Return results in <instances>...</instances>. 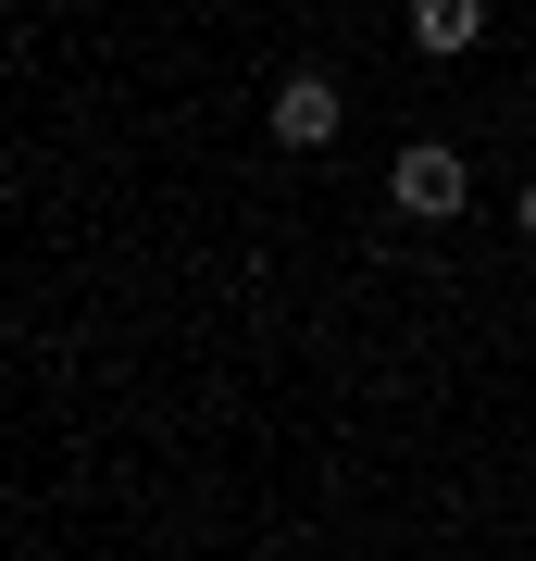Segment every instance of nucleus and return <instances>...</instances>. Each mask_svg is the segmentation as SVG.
<instances>
[{
  "label": "nucleus",
  "mask_w": 536,
  "mask_h": 561,
  "mask_svg": "<svg viewBox=\"0 0 536 561\" xmlns=\"http://www.w3.org/2000/svg\"><path fill=\"white\" fill-rule=\"evenodd\" d=\"M262 125H275V150H338L350 88L324 76V62H287V76H275V101H262Z\"/></svg>",
  "instance_id": "1"
},
{
  "label": "nucleus",
  "mask_w": 536,
  "mask_h": 561,
  "mask_svg": "<svg viewBox=\"0 0 536 561\" xmlns=\"http://www.w3.org/2000/svg\"><path fill=\"white\" fill-rule=\"evenodd\" d=\"M387 201L412 213V225H449L461 201H475V175H461V150H437V138H412V150L387 162Z\"/></svg>",
  "instance_id": "2"
},
{
  "label": "nucleus",
  "mask_w": 536,
  "mask_h": 561,
  "mask_svg": "<svg viewBox=\"0 0 536 561\" xmlns=\"http://www.w3.org/2000/svg\"><path fill=\"white\" fill-rule=\"evenodd\" d=\"M487 38V0H412V50H437V62H461Z\"/></svg>",
  "instance_id": "3"
},
{
  "label": "nucleus",
  "mask_w": 536,
  "mask_h": 561,
  "mask_svg": "<svg viewBox=\"0 0 536 561\" xmlns=\"http://www.w3.org/2000/svg\"><path fill=\"white\" fill-rule=\"evenodd\" d=\"M512 225H524V250H536V187H524V201H512Z\"/></svg>",
  "instance_id": "4"
}]
</instances>
